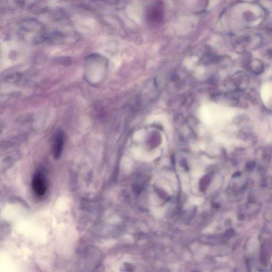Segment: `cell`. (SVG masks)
Masks as SVG:
<instances>
[{
	"label": "cell",
	"mask_w": 272,
	"mask_h": 272,
	"mask_svg": "<svg viewBox=\"0 0 272 272\" xmlns=\"http://www.w3.org/2000/svg\"><path fill=\"white\" fill-rule=\"evenodd\" d=\"M32 187L38 196L45 195L47 191V185L43 176L40 173L36 174L32 181Z\"/></svg>",
	"instance_id": "3"
},
{
	"label": "cell",
	"mask_w": 272,
	"mask_h": 272,
	"mask_svg": "<svg viewBox=\"0 0 272 272\" xmlns=\"http://www.w3.org/2000/svg\"><path fill=\"white\" fill-rule=\"evenodd\" d=\"M141 190H142V189L139 185H136V187H134V191L135 192H137V193L140 192Z\"/></svg>",
	"instance_id": "6"
},
{
	"label": "cell",
	"mask_w": 272,
	"mask_h": 272,
	"mask_svg": "<svg viewBox=\"0 0 272 272\" xmlns=\"http://www.w3.org/2000/svg\"><path fill=\"white\" fill-rule=\"evenodd\" d=\"M248 71L255 76H260L264 73L265 70L264 64L258 60L251 61L246 68Z\"/></svg>",
	"instance_id": "4"
},
{
	"label": "cell",
	"mask_w": 272,
	"mask_h": 272,
	"mask_svg": "<svg viewBox=\"0 0 272 272\" xmlns=\"http://www.w3.org/2000/svg\"><path fill=\"white\" fill-rule=\"evenodd\" d=\"M208 182V178L207 177H205L201 180V181L200 182V189L201 191H204L205 190L207 187Z\"/></svg>",
	"instance_id": "5"
},
{
	"label": "cell",
	"mask_w": 272,
	"mask_h": 272,
	"mask_svg": "<svg viewBox=\"0 0 272 272\" xmlns=\"http://www.w3.org/2000/svg\"><path fill=\"white\" fill-rule=\"evenodd\" d=\"M164 14L165 11L163 2L161 0H155L146 9V22L152 27H156L159 26L163 21Z\"/></svg>",
	"instance_id": "1"
},
{
	"label": "cell",
	"mask_w": 272,
	"mask_h": 272,
	"mask_svg": "<svg viewBox=\"0 0 272 272\" xmlns=\"http://www.w3.org/2000/svg\"><path fill=\"white\" fill-rule=\"evenodd\" d=\"M64 142V134L61 130L55 132L52 139V152L55 158L60 157L63 150Z\"/></svg>",
	"instance_id": "2"
}]
</instances>
